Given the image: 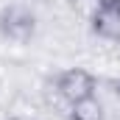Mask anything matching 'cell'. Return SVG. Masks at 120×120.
I'll return each mask as SVG.
<instances>
[{
  "label": "cell",
  "mask_w": 120,
  "mask_h": 120,
  "mask_svg": "<svg viewBox=\"0 0 120 120\" xmlns=\"http://www.w3.org/2000/svg\"><path fill=\"white\" fill-rule=\"evenodd\" d=\"M98 6H103V8H120V0H98Z\"/></svg>",
  "instance_id": "5b68a950"
},
{
  "label": "cell",
  "mask_w": 120,
  "mask_h": 120,
  "mask_svg": "<svg viewBox=\"0 0 120 120\" xmlns=\"http://www.w3.org/2000/svg\"><path fill=\"white\" fill-rule=\"evenodd\" d=\"M92 34L101 36V39H109V42H120V8H103L98 6L92 11Z\"/></svg>",
  "instance_id": "3957f363"
},
{
  "label": "cell",
  "mask_w": 120,
  "mask_h": 120,
  "mask_svg": "<svg viewBox=\"0 0 120 120\" xmlns=\"http://www.w3.org/2000/svg\"><path fill=\"white\" fill-rule=\"evenodd\" d=\"M95 87H98L95 75L87 73V70H81V67H70V70H64L59 78H56V92H59L67 103L92 98L95 95Z\"/></svg>",
  "instance_id": "7a4b0ae2"
},
{
  "label": "cell",
  "mask_w": 120,
  "mask_h": 120,
  "mask_svg": "<svg viewBox=\"0 0 120 120\" xmlns=\"http://www.w3.org/2000/svg\"><path fill=\"white\" fill-rule=\"evenodd\" d=\"M117 98H120V84H117Z\"/></svg>",
  "instance_id": "52a82bcc"
},
{
  "label": "cell",
  "mask_w": 120,
  "mask_h": 120,
  "mask_svg": "<svg viewBox=\"0 0 120 120\" xmlns=\"http://www.w3.org/2000/svg\"><path fill=\"white\" fill-rule=\"evenodd\" d=\"M8 120H28V117H8Z\"/></svg>",
  "instance_id": "8992f818"
},
{
  "label": "cell",
  "mask_w": 120,
  "mask_h": 120,
  "mask_svg": "<svg viewBox=\"0 0 120 120\" xmlns=\"http://www.w3.org/2000/svg\"><path fill=\"white\" fill-rule=\"evenodd\" d=\"M0 34L11 42H28L36 34V14L20 3L6 6L0 11Z\"/></svg>",
  "instance_id": "6da1fadb"
},
{
  "label": "cell",
  "mask_w": 120,
  "mask_h": 120,
  "mask_svg": "<svg viewBox=\"0 0 120 120\" xmlns=\"http://www.w3.org/2000/svg\"><path fill=\"white\" fill-rule=\"evenodd\" d=\"M70 120H103L101 101L92 95V98H84V101L70 103Z\"/></svg>",
  "instance_id": "277c9868"
}]
</instances>
